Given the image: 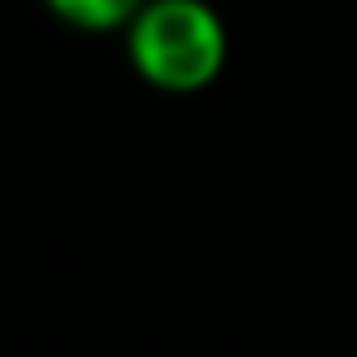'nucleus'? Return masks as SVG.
<instances>
[{
	"instance_id": "1",
	"label": "nucleus",
	"mask_w": 357,
	"mask_h": 357,
	"mask_svg": "<svg viewBox=\"0 0 357 357\" xmlns=\"http://www.w3.org/2000/svg\"><path fill=\"white\" fill-rule=\"evenodd\" d=\"M231 36L208 0H145L127 23V59L158 91H204L222 77Z\"/></svg>"
},
{
	"instance_id": "2",
	"label": "nucleus",
	"mask_w": 357,
	"mask_h": 357,
	"mask_svg": "<svg viewBox=\"0 0 357 357\" xmlns=\"http://www.w3.org/2000/svg\"><path fill=\"white\" fill-rule=\"evenodd\" d=\"M45 5L59 23L105 36V32H127V23L136 18V9L145 0H45Z\"/></svg>"
}]
</instances>
